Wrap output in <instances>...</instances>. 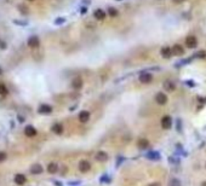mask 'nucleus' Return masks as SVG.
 Instances as JSON below:
<instances>
[{
  "label": "nucleus",
  "instance_id": "20",
  "mask_svg": "<svg viewBox=\"0 0 206 186\" xmlns=\"http://www.w3.org/2000/svg\"><path fill=\"white\" fill-rule=\"evenodd\" d=\"M52 132L56 133V134H62L63 133V126L61 123H55L52 126Z\"/></svg>",
  "mask_w": 206,
  "mask_h": 186
},
{
  "label": "nucleus",
  "instance_id": "12",
  "mask_svg": "<svg viewBox=\"0 0 206 186\" xmlns=\"http://www.w3.org/2000/svg\"><path fill=\"white\" fill-rule=\"evenodd\" d=\"M96 159L99 162H106L108 159V154L106 151H98L96 154Z\"/></svg>",
  "mask_w": 206,
  "mask_h": 186
},
{
  "label": "nucleus",
  "instance_id": "6",
  "mask_svg": "<svg viewBox=\"0 0 206 186\" xmlns=\"http://www.w3.org/2000/svg\"><path fill=\"white\" fill-rule=\"evenodd\" d=\"M90 169H91V164H90L88 161H86V159H83V161L79 162V170L81 173H87Z\"/></svg>",
  "mask_w": 206,
  "mask_h": 186
},
{
  "label": "nucleus",
  "instance_id": "5",
  "mask_svg": "<svg viewBox=\"0 0 206 186\" xmlns=\"http://www.w3.org/2000/svg\"><path fill=\"white\" fill-rule=\"evenodd\" d=\"M155 102L159 104V105H165L166 103H167V96L165 94V93H162V92H159V93H157V96H155Z\"/></svg>",
  "mask_w": 206,
  "mask_h": 186
},
{
  "label": "nucleus",
  "instance_id": "17",
  "mask_svg": "<svg viewBox=\"0 0 206 186\" xmlns=\"http://www.w3.org/2000/svg\"><path fill=\"white\" fill-rule=\"evenodd\" d=\"M164 88L167 91V92H173L176 89V85L172 82V81H165L164 82Z\"/></svg>",
  "mask_w": 206,
  "mask_h": 186
},
{
  "label": "nucleus",
  "instance_id": "16",
  "mask_svg": "<svg viewBox=\"0 0 206 186\" xmlns=\"http://www.w3.org/2000/svg\"><path fill=\"white\" fill-rule=\"evenodd\" d=\"M25 181H27L25 175H23V174H16L15 175V182L17 185H23V184H25Z\"/></svg>",
  "mask_w": 206,
  "mask_h": 186
},
{
  "label": "nucleus",
  "instance_id": "24",
  "mask_svg": "<svg viewBox=\"0 0 206 186\" xmlns=\"http://www.w3.org/2000/svg\"><path fill=\"white\" fill-rule=\"evenodd\" d=\"M5 159H6V154L3 152V151H0V162L5 161Z\"/></svg>",
  "mask_w": 206,
  "mask_h": 186
},
{
  "label": "nucleus",
  "instance_id": "4",
  "mask_svg": "<svg viewBox=\"0 0 206 186\" xmlns=\"http://www.w3.org/2000/svg\"><path fill=\"white\" fill-rule=\"evenodd\" d=\"M172 126V118L169 116V115H166L161 118V127L164 129H170Z\"/></svg>",
  "mask_w": 206,
  "mask_h": 186
},
{
  "label": "nucleus",
  "instance_id": "7",
  "mask_svg": "<svg viewBox=\"0 0 206 186\" xmlns=\"http://www.w3.org/2000/svg\"><path fill=\"white\" fill-rule=\"evenodd\" d=\"M171 48H172V53H173V55H176V56H183L184 55V47L182 45L176 44Z\"/></svg>",
  "mask_w": 206,
  "mask_h": 186
},
{
  "label": "nucleus",
  "instance_id": "23",
  "mask_svg": "<svg viewBox=\"0 0 206 186\" xmlns=\"http://www.w3.org/2000/svg\"><path fill=\"white\" fill-rule=\"evenodd\" d=\"M0 94H1V96L7 94V88H6V86L3 85V84H0Z\"/></svg>",
  "mask_w": 206,
  "mask_h": 186
},
{
  "label": "nucleus",
  "instance_id": "22",
  "mask_svg": "<svg viewBox=\"0 0 206 186\" xmlns=\"http://www.w3.org/2000/svg\"><path fill=\"white\" fill-rule=\"evenodd\" d=\"M169 186H182V182H181V180L177 179V178H172L169 181Z\"/></svg>",
  "mask_w": 206,
  "mask_h": 186
},
{
  "label": "nucleus",
  "instance_id": "28",
  "mask_svg": "<svg viewBox=\"0 0 206 186\" xmlns=\"http://www.w3.org/2000/svg\"><path fill=\"white\" fill-rule=\"evenodd\" d=\"M201 186H206V181H204V182L201 184Z\"/></svg>",
  "mask_w": 206,
  "mask_h": 186
},
{
  "label": "nucleus",
  "instance_id": "8",
  "mask_svg": "<svg viewBox=\"0 0 206 186\" xmlns=\"http://www.w3.org/2000/svg\"><path fill=\"white\" fill-rule=\"evenodd\" d=\"M94 16H95V18H96V19H98V21H103V19L106 18L107 13H106V11H104V10H102V9H97V10H95V12H94Z\"/></svg>",
  "mask_w": 206,
  "mask_h": 186
},
{
  "label": "nucleus",
  "instance_id": "21",
  "mask_svg": "<svg viewBox=\"0 0 206 186\" xmlns=\"http://www.w3.org/2000/svg\"><path fill=\"white\" fill-rule=\"evenodd\" d=\"M108 16H110V17H118L119 16V12H118V10L117 9H114L113 6H109L108 7Z\"/></svg>",
  "mask_w": 206,
  "mask_h": 186
},
{
  "label": "nucleus",
  "instance_id": "13",
  "mask_svg": "<svg viewBox=\"0 0 206 186\" xmlns=\"http://www.w3.org/2000/svg\"><path fill=\"white\" fill-rule=\"evenodd\" d=\"M24 133H25V136L27 137H35L36 136V129L33 127V126H27L24 129Z\"/></svg>",
  "mask_w": 206,
  "mask_h": 186
},
{
  "label": "nucleus",
  "instance_id": "19",
  "mask_svg": "<svg viewBox=\"0 0 206 186\" xmlns=\"http://www.w3.org/2000/svg\"><path fill=\"white\" fill-rule=\"evenodd\" d=\"M57 170H58V166L54 162L47 166V172L50 173V174H55V173H57Z\"/></svg>",
  "mask_w": 206,
  "mask_h": 186
},
{
  "label": "nucleus",
  "instance_id": "26",
  "mask_svg": "<svg viewBox=\"0 0 206 186\" xmlns=\"http://www.w3.org/2000/svg\"><path fill=\"white\" fill-rule=\"evenodd\" d=\"M64 22V18H58V19H56V23L58 24V23H63Z\"/></svg>",
  "mask_w": 206,
  "mask_h": 186
},
{
  "label": "nucleus",
  "instance_id": "10",
  "mask_svg": "<svg viewBox=\"0 0 206 186\" xmlns=\"http://www.w3.org/2000/svg\"><path fill=\"white\" fill-rule=\"evenodd\" d=\"M90 117H91V115H90V112H88V111H86V110H83V111L79 114V121H80L81 123H86V122H88Z\"/></svg>",
  "mask_w": 206,
  "mask_h": 186
},
{
  "label": "nucleus",
  "instance_id": "18",
  "mask_svg": "<svg viewBox=\"0 0 206 186\" xmlns=\"http://www.w3.org/2000/svg\"><path fill=\"white\" fill-rule=\"evenodd\" d=\"M137 146H138L139 149L144 150V149H147L148 146H149V141H148L147 139H139V140L137 141Z\"/></svg>",
  "mask_w": 206,
  "mask_h": 186
},
{
  "label": "nucleus",
  "instance_id": "1",
  "mask_svg": "<svg viewBox=\"0 0 206 186\" xmlns=\"http://www.w3.org/2000/svg\"><path fill=\"white\" fill-rule=\"evenodd\" d=\"M138 80H139V82L141 84H143V85H147V84H150L153 81V75L148 71L146 73H142V74H139L138 76Z\"/></svg>",
  "mask_w": 206,
  "mask_h": 186
},
{
  "label": "nucleus",
  "instance_id": "11",
  "mask_svg": "<svg viewBox=\"0 0 206 186\" xmlns=\"http://www.w3.org/2000/svg\"><path fill=\"white\" fill-rule=\"evenodd\" d=\"M28 45L30 46V47H38L40 45V40H39V37L38 36H30L29 37V40H28Z\"/></svg>",
  "mask_w": 206,
  "mask_h": 186
},
{
  "label": "nucleus",
  "instance_id": "14",
  "mask_svg": "<svg viewBox=\"0 0 206 186\" xmlns=\"http://www.w3.org/2000/svg\"><path fill=\"white\" fill-rule=\"evenodd\" d=\"M72 87L74 89H80L83 87V80L80 77H75L72 81Z\"/></svg>",
  "mask_w": 206,
  "mask_h": 186
},
{
  "label": "nucleus",
  "instance_id": "3",
  "mask_svg": "<svg viewBox=\"0 0 206 186\" xmlns=\"http://www.w3.org/2000/svg\"><path fill=\"white\" fill-rule=\"evenodd\" d=\"M160 55H161V57H162V58H166V59L171 58V57L173 56V53H172V48H171V47H169V46H164V47L161 48V51H160Z\"/></svg>",
  "mask_w": 206,
  "mask_h": 186
},
{
  "label": "nucleus",
  "instance_id": "9",
  "mask_svg": "<svg viewBox=\"0 0 206 186\" xmlns=\"http://www.w3.org/2000/svg\"><path fill=\"white\" fill-rule=\"evenodd\" d=\"M38 111H39V114H43V115H49V114L52 112V108L47 104H43L39 106V110Z\"/></svg>",
  "mask_w": 206,
  "mask_h": 186
},
{
  "label": "nucleus",
  "instance_id": "2",
  "mask_svg": "<svg viewBox=\"0 0 206 186\" xmlns=\"http://www.w3.org/2000/svg\"><path fill=\"white\" fill-rule=\"evenodd\" d=\"M186 46L188 48H195L198 46V39L194 35H188L186 37Z\"/></svg>",
  "mask_w": 206,
  "mask_h": 186
},
{
  "label": "nucleus",
  "instance_id": "27",
  "mask_svg": "<svg viewBox=\"0 0 206 186\" xmlns=\"http://www.w3.org/2000/svg\"><path fill=\"white\" fill-rule=\"evenodd\" d=\"M183 1H184V0H173V3H176V4H181Z\"/></svg>",
  "mask_w": 206,
  "mask_h": 186
},
{
  "label": "nucleus",
  "instance_id": "15",
  "mask_svg": "<svg viewBox=\"0 0 206 186\" xmlns=\"http://www.w3.org/2000/svg\"><path fill=\"white\" fill-rule=\"evenodd\" d=\"M43 167L39 164V163H35L30 167V173L32 174H40V173H43Z\"/></svg>",
  "mask_w": 206,
  "mask_h": 186
},
{
  "label": "nucleus",
  "instance_id": "25",
  "mask_svg": "<svg viewBox=\"0 0 206 186\" xmlns=\"http://www.w3.org/2000/svg\"><path fill=\"white\" fill-rule=\"evenodd\" d=\"M148 186H161V185H160V182H152Z\"/></svg>",
  "mask_w": 206,
  "mask_h": 186
}]
</instances>
